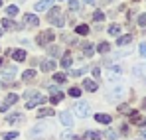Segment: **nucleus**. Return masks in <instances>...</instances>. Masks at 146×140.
I'll list each match as a JSON object with an SVG mask.
<instances>
[{
	"label": "nucleus",
	"mask_w": 146,
	"mask_h": 140,
	"mask_svg": "<svg viewBox=\"0 0 146 140\" xmlns=\"http://www.w3.org/2000/svg\"><path fill=\"white\" fill-rule=\"evenodd\" d=\"M48 22H49V24H53V26H63V24H65V18L61 16V10H59L57 6H53V8L49 10Z\"/></svg>",
	"instance_id": "obj_2"
},
{
	"label": "nucleus",
	"mask_w": 146,
	"mask_h": 140,
	"mask_svg": "<svg viewBox=\"0 0 146 140\" xmlns=\"http://www.w3.org/2000/svg\"><path fill=\"white\" fill-rule=\"evenodd\" d=\"M136 124L144 128V126H146V117H144V118H140V117H138V120H136Z\"/></svg>",
	"instance_id": "obj_40"
},
{
	"label": "nucleus",
	"mask_w": 146,
	"mask_h": 140,
	"mask_svg": "<svg viewBox=\"0 0 146 140\" xmlns=\"http://www.w3.org/2000/svg\"><path fill=\"white\" fill-rule=\"evenodd\" d=\"M130 111H132V109H130L128 105H121V107H119V113H122V115H128Z\"/></svg>",
	"instance_id": "obj_36"
},
{
	"label": "nucleus",
	"mask_w": 146,
	"mask_h": 140,
	"mask_svg": "<svg viewBox=\"0 0 146 140\" xmlns=\"http://www.w3.org/2000/svg\"><path fill=\"white\" fill-rule=\"evenodd\" d=\"M138 51H140V55H142V57H146V42H142V44H140Z\"/></svg>",
	"instance_id": "obj_38"
},
{
	"label": "nucleus",
	"mask_w": 146,
	"mask_h": 140,
	"mask_svg": "<svg viewBox=\"0 0 146 140\" xmlns=\"http://www.w3.org/2000/svg\"><path fill=\"white\" fill-rule=\"evenodd\" d=\"M75 113H77V117L87 118V117H89V103H85V101H79V103L75 105Z\"/></svg>",
	"instance_id": "obj_5"
},
{
	"label": "nucleus",
	"mask_w": 146,
	"mask_h": 140,
	"mask_svg": "<svg viewBox=\"0 0 146 140\" xmlns=\"http://www.w3.org/2000/svg\"><path fill=\"white\" fill-rule=\"evenodd\" d=\"M22 79H24V81H34V79H36V71L34 69H26L24 73H22Z\"/></svg>",
	"instance_id": "obj_22"
},
{
	"label": "nucleus",
	"mask_w": 146,
	"mask_h": 140,
	"mask_svg": "<svg viewBox=\"0 0 146 140\" xmlns=\"http://www.w3.org/2000/svg\"><path fill=\"white\" fill-rule=\"evenodd\" d=\"M138 26L140 28H146V14H140L138 16Z\"/></svg>",
	"instance_id": "obj_37"
},
{
	"label": "nucleus",
	"mask_w": 146,
	"mask_h": 140,
	"mask_svg": "<svg viewBox=\"0 0 146 140\" xmlns=\"http://www.w3.org/2000/svg\"><path fill=\"white\" fill-rule=\"evenodd\" d=\"M12 57H14V61H24L26 59V51L24 49H16V51H12Z\"/></svg>",
	"instance_id": "obj_20"
},
{
	"label": "nucleus",
	"mask_w": 146,
	"mask_h": 140,
	"mask_svg": "<svg viewBox=\"0 0 146 140\" xmlns=\"http://www.w3.org/2000/svg\"><path fill=\"white\" fill-rule=\"evenodd\" d=\"M44 101H46V97H44V95L36 93L34 97H30V99L26 101V109H34V107H38V105H42Z\"/></svg>",
	"instance_id": "obj_6"
},
{
	"label": "nucleus",
	"mask_w": 146,
	"mask_h": 140,
	"mask_svg": "<svg viewBox=\"0 0 146 140\" xmlns=\"http://www.w3.org/2000/svg\"><path fill=\"white\" fill-rule=\"evenodd\" d=\"M87 69H89L87 65H85L83 69H73V71H71V75H73V77H79V75H83V73H85V71H87Z\"/></svg>",
	"instance_id": "obj_35"
},
{
	"label": "nucleus",
	"mask_w": 146,
	"mask_h": 140,
	"mask_svg": "<svg viewBox=\"0 0 146 140\" xmlns=\"http://www.w3.org/2000/svg\"><path fill=\"white\" fill-rule=\"evenodd\" d=\"M53 113H55L53 109L44 107V109H40V111H38V117H40V118H44V117H53Z\"/></svg>",
	"instance_id": "obj_21"
},
{
	"label": "nucleus",
	"mask_w": 146,
	"mask_h": 140,
	"mask_svg": "<svg viewBox=\"0 0 146 140\" xmlns=\"http://www.w3.org/2000/svg\"><path fill=\"white\" fill-rule=\"evenodd\" d=\"M75 34H77V36H87V34H89V26H87V24H79V26L75 28Z\"/></svg>",
	"instance_id": "obj_18"
},
{
	"label": "nucleus",
	"mask_w": 146,
	"mask_h": 140,
	"mask_svg": "<svg viewBox=\"0 0 146 140\" xmlns=\"http://www.w3.org/2000/svg\"><path fill=\"white\" fill-rule=\"evenodd\" d=\"M107 32H109L111 36H117V38H119V36H121V26H119V24H113V26H109Z\"/></svg>",
	"instance_id": "obj_24"
},
{
	"label": "nucleus",
	"mask_w": 146,
	"mask_h": 140,
	"mask_svg": "<svg viewBox=\"0 0 146 140\" xmlns=\"http://www.w3.org/2000/svg\"><path fill=\"white\" fill-rule=\"evenodd\" d=\"M0 67H2V59H0Z\"/></svg>",
	"instance_id": "obj_49"
},
{
	"label": "nucleus",
	"mask_w": 146,
	"mask_h": 140,
	"mask_svg": "<svg viewBox=\"0 0 146 140\" xmlns=\"http://www.w3.org/2000/svg\"><path fill=\"white\" fill-rule=\"evenodd\" d=\"M105 2H111V0H105Z\"/></svg>",
	"instance_id": "obj_50"
},
{
	"label": "nucleus",
	"mask_w": 146,
	"mask_h": 140,
	"mask_svg": "<svg viewBox=\"0 0 146 140\" xmlns=\"http://www.w3.org/2000/svg\"><path fill=\"white\" fill-rule=\"evenodd\" d=\"M93 20H95V22H97V24H101V22H103V20H105V14H103L101 10H97V12L93 14Z\"/></svg>",
	"instance_id": "obj_30"
},
{
	"label": "nucleus",
	"mask_w": 146,
	"mask_h": 140,
	"mask_svg": "<svg viewBox=\"0 0 146 140\" xmlns=\"http://www.w3.org/2000/svg\"><path fill=\"white\" fill-rule=\"evenodd\" d=\"M105 136H107V140H117V138H119V134H117V132H115V130H113V128H109V130H107V134H105Z\"/></svg>",
	"instance_id": "obj_32"
},
{
	"label": "nucleus",
	"mask_w": 146,
	"mask_h": 140,
	"mask_svg": "<svg viewBox=\"0 0 146 140\" xmlns=\"http://www.w3.org/2000/svg\"><path fill=\"white\" fill-rule=\"evenodd\" d=\"M75 140H87V138H85V136H83V138H75Z\"/></svg>",
	"instance_id": "obj_47"
},
{
	"label": "nucleus",
	"mask_w": 146,
	"mask_h": 140,
	"mask_svg": "<svg viewBox=\"0 0 146 140\" xmlns=\"http://www.w3.org/2000/svg\"><path fill=\"white\" fill-rule=\"evenodd\" d=\"M140 138L146 140V128H140Z\"/></svg>",
	"instance_id": "obj_44"
},
{
	"label": "nucleus",
	"mask_w": 146,
	"mask_h": 140,
	"mask_svg": "<svg viewBox=\"0 0 146 140\" xmlns=\"http://www.w3.org/2000/svg\"><path fill=\"white\" fill-rule=\"evenodd\" d=\"M142 107H144V109H146V99H144V101H142Z\"/></svg>",
	"instance_id": "obj_46"
},
{
	"label": "nucleus",
	"mask_w": 146,
	"mask_h": 140,
	"mask_svg": "<svg viewBox=\"0 0 146 140\" xmlns=\"http://www.w3.org/2000/svg\"><path fill=\"white\" fill-rule=\"evenodd\" d=\"M95 120L101 122V124H111V122H113L111 115H105V113H97V115H95Z\"/></svg>",
	"instance_id": "obj_13"
},
{
	"label": "nucleus",
	"mask_w": 146,
	"mask_h": 140,
	"mask_svg": "<svg viewBox=\"0 0 146 140\" xmlns=\"http://www.w3.org/2000/svg\"><path fill=\"white\" fill-rule=\"evenodd\" d=\"M69 8L71 10H79V2L77 0H69Z\"/></svg>",
	"instance_id": "obj_39"
},
{
	"label": "nucleus",
	"mask_w": 146,
	"mask_h": 140,
	"mask_svg": "<svg viewBox=\"0 0 146 140\" xmlns=\"http://www.w3.org/2000/svg\"><path fill=\"white\" fill-rule=\"evenodd\" d=\"M109 49H111V46H109L107 42H101V44L97 46V51H99V53H107Z\"/></svg>",
	"instance_id": "obj_26"
},
{
	"label": "nucleus",
	"mask_w": 146,
	"mask_h": 140,
	"mask_svg": "<svg viewBox=\"0 0 146 140\" xmlns=\"http://www.w3.org/2000/svg\"><path fill=\"white\" fill-rule=\"evenodd\" d=\"M83 87H85V91H89V93H95L99 89L97 81L95 79H83Z\"/></svg>",
	"instance_id": "obj_9"
},
{
	"label": "nucleus",
	"mask_w": 146,
	"mask_h": 140,
	"mask_svg": "<svg viewBox=\"0 0 146 140\" xmlns=\"http://www.w3.org/2000/svg\"><path fill=\"white\" fill-rule=\"evenodd\" d=\"M124 95H128V89L124 85H117L115 89H109V95H107V101H121Z\"/></svg>",
	"instance_id": "obj_1"
},
{
	"label": "nucleus",
	"mask_w": 146,
	"mask_h": 140,
	"mask_svg": "<svg viewBox=\"0 0 146 140\" xmlns=\"http://www.w3.org/2000/svg\"><path fill=\"white\" fill-rule=\"evenodd\" d=\"M18 99H20V97H18L16 93H10L8 97H6V101L0 105V111H2V113H6V111H8L12 105H16V103H18Z\"/></svg>",
	"instance_id": "obj_4"
},
{
	"label": "nucleus",
	"mask_w": 146,
	"mask_h": 140,
	"mask_svg": "<svg viewBox=\"0 0 146 140\" xmlns=\"http://www.w3.org/2000/svg\"><path fill=\"white\" fill-rule=\"evenodd\" d=\"M2 28H6V30H20V24L12 22V20H2Z\"/></svg>",
	"instance_id": "obj_16"
},
{
	"label": "nucleus",
	"mask_w": 146,
	"mask_h": 140,
	"mask_svg": "<svg viewBox=\"0 0 146 140\" xmlns=\"http://www.w3.org/2000/svg\"><path fill=\"white\" fill-rule=\"evenodd\" d=\"M6 120H8L10 124H16V122H22V120H24V117H22L20 113H14V115H8V117H6Z\"/></svg>",
	"instance_id": "obj_17"
},
{
	"label": "nucleus",
	"mask_w": 146,
	"mask_h": 140,
	"mask_svg": "<svg viewBox=\"0 0 146 140\" xmlns=\"http://www.w3.org/2000/svg\"><path fill=\"white\" fill-rule=\"evenodd\" d=\"M93 53H95V47L91 46V44H83V55L85 57H91Z\"/></svg>",
	"instance_id": "obj_23"
},
{
	"label": "nucleus",
	"mask_w": 146,
	"mask_h": 140,
	"mask_svg": "<svg viewBox=\"0 0 146 140\" xmlns=\"http://www.w3.org/2000/svg\"><path fill=\"white\" fill-rule=\"evenodd\" d=\"M63 97H65L63 93H55L49 101H51V105H57V103H61V101H63Z\"/></svg>",
	"instance_id": "obj_27"
},
{
	"label": "nucleus",
	"mask_w": 146,
	"mask_h": 140,
	"mask_svg": "<svg viewBox=\"0 0 146 140\" xmlns=\"http://www.w3.org/2000/svg\"><path fill=\"white\" fill-rule=\"evenodd\" d=\"M55 65H57V63H55L53 59H46V61H42V65H40V67H42V71L49 73V71H53V69H55Z\"/></svg>",
	"instance_id": "obj_12"
},
{
	"label": "nucleus",
	"mask_w": 146,
	"mask_h": 140,
	"mask_svg": "<svg viewBox=\"0 0 146 140\" xmlns=\"http://www.w3.org/2000/svg\"><path fill=\"white\" fill-rule=\"evenodd\" d=\"M69 97H73V99L81 97V89H79V87H71V89H69Z\"/></svg>",
	"instance_id": "obj_31"
},
{
	"label": "nucleus",
	"mask_w": 146,
	"mask_h": 140,
	"mask_svg": "<svg viewBox=\"0 0 146 140\" xmlns=\"http://www.w3.org/2000/svg\"><path fill=\"white\" fill-rule=\"evenodd\" d=\"M59 120H61L63 126H67V128H71V126H73V117H71L69 111H61V113H59Z\"/></svg>",
	"instance_id": "obj_7"
},
{
	"label": "nucleus",
	"mask_w": 146,
	"mask_h": 140,
	"mask_svg": "<svg viewBox=\"0 0 146 140\" xmlns=\"http://www.w3.org/2000/svg\"><path fill=\"white\" fill-rule=\"evenodd\" d=\"M48 51H49V55H51V57H55V55H59V53H61V47L51 46V47H48Z\"/></svg>",
	"instance_id": "obj_29"
},
{
	"label": "nucleus",
	"mask_w": 146,
	"mask_h": 140,
	"mask_svg": "<svg viewBox=\"0 0 146 140\" xmlns=\"http://www.w3.org/2000/svg\"><path fill=\"white\" fill-rule=\"evenodd\" d=\"M61 138L67 140V138H73V136H71V132H63V134H61Z\"/></svg>",
	"instance_id": "obj_43"
},
{
	"label": "nucleus",
	"mask_w": 146,
	"mask_h": 140,
	"mask_svg": "<svg viewBox=\"0 0 146 140\" xmlns=\"http://www.w3.org/2000/svg\"><path fill=\"white\" fill-rule=\"evenodd\" d=\"M6 14H8V16H16V14H18V6H8V8H6Z\"/></svg>",
	"instance_id": "obj_34"
},
{
	"label": "nucleus",
	"mask_w": 146,
	"mask_h": 140,
	"mask_svg": "<svg viewBox=\"0 0 146 140\" xmlns=\"http://www.w3.org/2000/svg\"><path fill=\"white\" fill-rule=\"evenodd\" d=\"M0 36H2V28H0Z\"/></svg>",
	"instance_id": "obj_48"
},
{
	"label": "nucleus",
	"mask_w": 146,
	"mask_h": 140,
	"mask_svg": "<svg viewBox=\"0 0 146 140\" xmlns=\"http://www.w3.org/2000/svg\"><path fill=\"white\" fill-rule=\"evenodd\" d=\"M132 42V36L130 34H126V36H119V40H117V46L122 47V46H128Z\"/></svg>",
	"instance_id": "obj_15"
},
{
	"label": "nucleus",
	"mask_w": 146,
	"mask_h": 140,
	"mask_svg": "<svg viewBox=\"0 0 146 140\" xmlns=\"http://www.w3.org/2000/svg\"><path fill=\"white\" fill-rule=\"evenodd\" d=\"M36 93H38V91H26V95H24V97H26V101H28L30 97H34Z\"/></svg>",
	"instance_id": "obj_41"
},
{
	"label": "nucleus",
	"mask_w": 146,
	"mask_h": 140,
	"mask_svg": "<svg viewBox=\"0 0 146 140\" xmlns=\"http://www.w3.org/2000/svg\"><path fill=\"white\" fill-rule=\"evenodd\" d=\"M71 63H73L71 55H69V53H65V55L61 57V67H63V69H69V67H71Z\"/></svg>",
	"instance_id": "obj_19"
},
{
	"label": "nucleus",
	"mask_w": 146,
	"mask_h": 140,
	"mask_svg": "<svg viewBox=\"0 0 146 140\" xmlns=\"http://www.w3.org/2000/svg\"><path fill=\"white\" fill-rule=\"evenodd\" d=\"M136 2H138V0H136Z\"/></svg>",
	"instance_id": "obj_52"
},
{
	"label": "nucleus",
	"mask_w": 146,
	"mask_h": 140,
	"mask_svg": "<svg viewBox=\"0 0 146 140\" xmlns=\"http://www.w3.org/2000/svg\"><path fill=\"white\" fill-rule=\"evenodd\" d=\"M53 40H55V34H53L51 30H46V32H42V34L36 38V44L42 46V47H46V46H49Z\"/></svg>",
	"instance_id": "obj_3"
},
{
	"label": "nucleus",
	"mask_w": 146,
	"mask_h": 140,
	"mask_svg": "<svg viewBox=\"0 0 146 140\" xmlns=\"http://www.w3.org/2000/svg\"><path fill=\"white\" fill-rule=\"evenodd\" d=\"M14 75H16V67H14V65H10V67H4V69H2V79H6V81H8V79H12Z\"/></svg>",
	"instance_id": "obj_14"
},
{
	"label": "nucleus",
	"mask_w": 146,
	"mask_h": 140,
	"mask_svg": "<svg viewBox=\"0 0 146 140\" xmlns=\"http://www.w3.org/2000/svg\"><path fill=\"white\" fill-rule=\"evenodd\" d=\"M2 138L4 140H14V138H18V132H4Z\"/></svg>",
	"instance_id": "obj_33"
},
{
	"label": "nucleus",
	"mask_w": 146,
	"mask_h": 140,
	"mask_svg": "<svg viewBox=\"0 0 146 140\" xmlns=\"http://www.w3.org/2000/svg\"><path fill=\"white\" fill-rule=\"evenodd\" d=\"M87 138H91V140H101V138H103V134H101V132H97V130H89V132H87Z\"/></svg>",
	"instance_id": "obj_25"
},
{
	"label": "nucleus",
	"mask_w": 146,
	"mask_h": 140,
	"mask_svg": "<svg viewBox=\"0 0 146 140\" xmlns=\"http://www.w3.org/2000/svg\"><path fill=\"white\" fill-rule=\"evenodd\" d=\"M53 81H55V83H65L67 77H65V73H55V75H53Z\"/></svg>",
	"instance_id": "obj_28"
},
{
	"label": "nucleus",
	"mask_w": 146,
	"mask_h": 140,
	"mask_svg": "<svg viewBox=\"0 0 146 140\" xmlns=\"http://www.w3.org/2000/svg\"><path fill=\"white\" fill-rule=\"evenodd\" d=\"M24 22H26V26H30V28H36V26L40 24V20H38V16H34V14H26Z\"/></svg>",
	"instance_id": "obj_11"
},
{
	"label": "nucleus",
	"mask_w": 146,
	"mask_h": 140,
	"mask_svg": "<svg viewBox=\"0 0 146 140\" xmlns=\"http://www.w3.org/2000/svg\"><path fill=\"white\" fill-rule=\"evenodd\" d=\"M85 4H95V0H85Z\"/></svg>",
	"instance_id": "obj_45"
},
{
	"label": "nucleus",
	"mask_w": 146,
	"mask_h": 140,
	"mask_svg": "<svg viewBox=\"0 0 146 140\" xmlns=\"http://www.w3.org/2000/svg\"><path fill=\"white\" fill-rule=\"evenodd\" d=\"M134 77H140V79H146V63H142V65H136V67H132V71H130Z\"/></svg>",
	"instance_id": "obj_10"
},
{
	"label": "nucleus",
	"mask_w": 146,
	"mask_h": 140,
	"mask_svg": "<svg viewBox=\"0 0 146 140\" xmlns=\"http://www.w3.org/2000/svg\"><path fill=\"white\" fill-rule=\"evenodd\" d=\"M53 2L55 0H40V2H36V12H44V10H49L51 6H53Z\"/></svg>",
	"instance_id": "obj_8"
},
{
	"label": "nucleus",
	"mask_w": 146,
	"mask_h": 140,
	"mask_svg": "<svg viewBox=\"0 0 146 140\" xmlns=\"http://www.w3.org/2000/svg\"><path fill=\"white\" fill-rule=\"evenodd\" d=\"M99 75H101V69H99V67H93V77L99 79Z\"/></svg>",
	"instance_id": "obj_42"
},
{
	"label": "nucleus",
	"mask_w": 146,
	"mask_h": 140,
	"mask_svg": "<svg viewBox=\"0 0 146 140\" xmlns=\"http://www.w3.org/2000/svg\"><path fill=\"white\" fill-rule=\"evenodd\" d=\"M0 6H2V0H0Z\"/></svg>",
	"instance_id": "obj_51"
}]
</instances>
